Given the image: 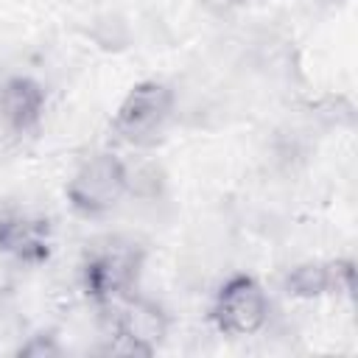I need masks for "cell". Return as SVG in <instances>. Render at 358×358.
<instances>
[{
  "label": "cell",
  "instance_id": "obj_3",
  "mask_svg": "<svg viewBox=\"0 0 358 358\" xmlns=\"http://www.w3.org/2000/svg\"><path fill=\"white\" fill-rule=\"evenodd\" d=\"M171 115H173L171 87L162 81H154V78L140 81L123 95V101L112 117V131L123 143L145 148L162 137Z\"/></svg>",
  "mask_w": 358,
  "mask_h": 358
},
{
  "label": "cell",
  "instance_id": "obj_5",
  "mask_svg": "<svg viewBox=\"0 0 358 358\" xmlns=\"http://www.w3.org/2000/svg\"><path fill=\"white\" fill-rule=\"evenodd\" d=\"M112 313H115L112 327H115V338H117L115 350H120V352L151 355L168 336V316L151 299L129 294V296L112 302Z\"/></svg>",
  "mask_w": 358,
  "mask_h": 358
},
{
  "label": "cell",
  "instance_id": "obj_9",
  "mask_svg": "<svg viewBox=\"0 0 358 358\" xmlns=\"http://www.w3.org/2000/svg\"><path fill=\"white\" fill-rule=\"evenodd\" d=\"M207 11H215V14H227V11H235V8H241V6H246V3H252V0H199Z\"/></svg>",
  "mask_w": 358,
  "mask_h": 358
},
{
  "label": "cell",
  "instance_id": "obj_6",
  "mask_svg": "<svg viewBox=\"0 0 358 358\" xmlns=\"http://www.w3.org/2000/svg\"><path fill=\"white\" fill-rule=\"evenodd\" d=\"M53 252V227L45 215L25 207H0V255L39 266Z\"/></svg>",
  "mask_w": 358,
  "mask_h": 358
},
{
  "label": "cell",
  "instance_id": "obj_8",
  "mask_svg": "<svg viewBox=\"0 0 358 358\" xmlns=\"http://www.w3.org/2000/svg\"><path fill=\"white\" fill-rule=\"evenodd\" d=\"M288 296H322L330 291H352V266L350 263H302L285 274Z\"/></svg>",
  "mask_w": 358,
  "mask_h": 358
},
{
  "label": "cell",
  "instance_id": "obj_2",
  "mask_svg": "<svg viewBox=\"0 0 358 358\" xmlns=\"http://www.w3.org/2000/svg\"><path fill=\"white\" fill-rule=\"evenodd\" d=\"M131 187L129 165L109 151L87 157L67 182V201L81 215H103L120 204Z\"/></svg>",
  "mask_w": 358,
  "mask_h": 358
},
{
  "label": "cell",
  "instance_id": "obj_1",
  "mask_svg": "<svg viewBox=\"0 0 358 358\" xmlns=\"http://www.w3.org/2000/svg\"><path fill=\"white\" fill-rule=\"evenodd\" d=\"M143 249L126 238L95 241L81 263V288L98 305H112L129 294L140 280Z\"/></svg>",
  "mask_w": 358,
  "mask_h": 358
},
{
  "label": "cell",
  "instance_id": "obj_7",
  "mask_svg": "<svg viewBox=\"0 0 358 358\" xmlns=\"http://www.w3.org/2000/svg\"><path fill=\"white\" fill-rule=\"evenodd\" d=\"M45 87L31 76H11L0 84V120L11 134H31L45 115Z\"/></svg>",
  "mask_w": 358,
  "mask_h": 358
},
{
  "label": "cell",
  "instance_id": "obj_4",
  "mask_svg": "<svg viewBox=\"0 0 358 358\" xmlns=\"http://www.w3.org/2000/svg\"><path fill=\"white\" fill-rule=\"evenodd\" d=\"M210 316L227 336H252L268 319V296L255 277L235 274L218 288Z\"/></svg>",
  "mask_w": 358,
  "mask_h": 358
}]
</instances>
